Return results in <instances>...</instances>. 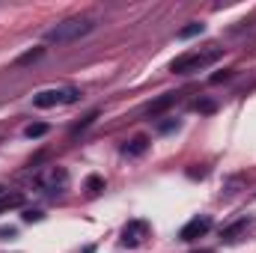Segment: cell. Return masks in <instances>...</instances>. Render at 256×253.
<instances>
[{"mask_svg": "<svg viewBox=\"0 0 256 253\" xmlns=\"http://www.w3.org/2000/svg\"><path fill=\"white\" fill-rule=\"evenodd\" d=\"M92 30H96L92 18H66V21H60L57 27H51L45 33V42H51V45H68V42H78L80 36L92 33Z\"/></svg>", "mask_w": 256, "mask_h": 253, "instance_id": "cell-1", "label": "cell"}, {"mask_svg": "<svg viewBox=\"0 0 256 253\" xmlns=\"http://www.w3.org/2000/svg\"><path fill=\"white\" fill-rule=\"evenodd\" d=\"M220 54H224L220 48H212V51H206V54H185V57H179V60L170 63V72H173V74H191V72H200V68H206V66L218 63Z\"/></svg>", "mask_w": 256, "mask_h": 253, "instance_id": "cell-2", "label": "cell"}, {"mask_svg": "<svg viewBox=\"0 0 256 253\" xmlns=\"http://www.w3.org/2000/svg\"><path fill=\"white\" fill-rule=\"evenodd\" d=\"M78 98H80L78 90H45V92H39V96L33 98V104H36L39 110H48V108H57V104H72V102H78Z\"/></svg>", "mask_w": 256, "mask_h": 253, "instance_id": "cell-3", "label": "cell"}, {"mask_svg": "<svg viewBox=\"0 0 256 253\" xmlns=\"http://www.w3.org/2000/svg\"><path fill=\"white\" fill-rule=\"evenodd\" d=\"M146 236H149V224L146 220H128L126 230H122V244L126 248H137Z\"/></svg>", "mask_w": 256, "mask_h": 253, "instance_id": "cell-4", "label": "cell"}, {"mask_svg": "<svg viewBox=\"0 0 256 253\" xmlns=\"http://www.w3.org/2000/svg\"><path fill=\"white\" fill-rule=\"evenodd\" d=\"M208 230H212V220H208V218H194L191 224L182 226L179 238H182V242H196V238H202Z\"/></svg>", "mask_w": 256, "mask_h": 253, "instance_id": "cell-5", "label": "cell"}, {"mask_svg": "<svg viewBox=\"0 0 256 253\" xmlns=\"http://www.w3.org/2000/svg\"><path fill=\"white\" fill-rule=\"evenodd\" d=\"M176 102H179V92H164V96H158V98L146 108V116H152V120H155V116H161L164 110H170Z\"/></svg>", "mask_w": 256, "mask_h": 253, "instance_id": "cell-6", "label": "cell"}, {"mask_svg": "<svg viewBox=\"0 0 256 253\" xmlns=\"http://www.w3.org/2000/svg\"><path fill=\"white\" fill-rule=\"evenodd\" d=\"M66 182H68V173H66L63 167H54V170L48 173V179H45L48 188H66Z\"/></svg>", "mask_w": 256, "mask_h": 253, "instance_id": "cell-7", "label": "cell"}, {"mask_svg": "<svg viewBox=\"0 0 256 253\" xmlns=\"http://www.w3.org/2000/svg\"><path fill=\"white\" fill-rule=\"evenodd\" d=\"M146 149H149V140H146V137H134L122 152H126V155H143Z\"/></svg>", "mask_w": 256, "mask_h": 253, "instance_id": "cell-8", "label": "cell"}, {"mask_svg": "<svg viewBox=\"0 0 256 253\" xmlns=\"http://www.w3.org/2000/svg\"><path fill=\"white\" fill-rule=\"evenodd\" d=\"M21 202H24V200H21V194H3V196H0V214H3V212H9V208H18Z\"/></svg>", "mask_w": 256, "mask_h": 253, "instance_id": "cell-9", "label": "cell"}, {"mask_svg": "<svg viewBox=\"0 0 256 253\" xmlns=\"http://www.w3.org/2000/svg\"><path fill=\"white\" fill-rule=\"evenodd\" d=\"M24 134H27L30 140H36V137H45V134H48V126H45V122H33V126L24 128Z\"/></svg>", "mask_w": 256, "mask_h": 253, "instance_id": "cell-10", "label": "cell"}, {"mask_svg": "<svg viewBox=\"0 0 256 253\" xmlns=\"http://www.w3.org/2000/svg\"><path fill=\"white\" fill-rule=\"evenodd\" d=\"M202 24H188V27H182L179 30V39H194V36H202Z\"/></svg>", "mask_w": 256, "mask_h": 253, "instance_id": "cell-11", "label": "cell"}, {"mask_svg": "<svg viewBox=\"0 0 256 253\" xmlns=\"http://www.w3.org/2000/svg\"><path fill=\"white\" fill-rule=\"evenodd\" d=\"M42 57V48H36V51H27L24 57H18V66H30V63H36Z\"/></svg>", "mask_w": 256, "mask_h": 253, "instance_id": "cell-12", "label": "cell"}, {"mask_svg": "<svg viewBox=\"0 0 256 253\" xmlns=\"http://www.w3.org/2000/svg\"><path fill=\"white\" fill-rule=\"evenodd\" d=\"M86 188H90V190H102V188H104V182H102L98 176H90V179H86Z\"/></svg>", "mask_w": 256, "mask_h": 253, "instance_id": "cell-13", "label": "cell"}, {"mask_svg": "<svg viewBox=\"0 0 256 253\" xmlns=\"http://www.w3.org/2000/svg\"><path fill=\"white\" fill-rule=\"evenodd\" d=\"M230 78H232V72H218V74H212V84H224Z\"/></svg>", "mask_w": 256, "mask_h": 253, "instance_id": "cell-14", "label": "cell"}, {"mask_svg": "<svg viewBox=\"0 0 256 253\" xmlns=\"http://www.w3.org/2000/svg\"><path fill=\"white\" fill-rule=\"evenodd\" d=\"M196 110H202V114H212V110H214V104H212V102H196Z\"/></svg>", "mask_w": 256, "mask_h": 253, "instance_id": "cell-15", "label": "cell"}, {"mask_svg": "<svg viewBox=\"0 0 256 253\" xmlns=\"http://www.w3.org/2000/svg\"><path fill=\"white\" fill-rule=\"evenodd\" d=\"M24 220L33 224V220H42V214H39V212H24Z\"/></svg>", "mask_w": 256, "mask_h": 253, "instance_id": "cell-16", "label": "cell"}, {"mask_svg": "<svg viewBox=\"0 0 256 253\" xmlns=\"http://www.w3.org/2000/svg\"><path fill=\"white\" fill-rule=\"evenodd\" d=\"M15 236V230L12 226H6V230H0V238H12Z\"/></svg>", "mask_w": 256, "mask_h": 253, "instance_id": "cell-17", "label": "cell"}, {"mask_svg": "<svg viewBox=\"0 0 256 253\" xmlns=\"http://www.w3.org/2000/svg\"><path fill=\"white\" fill-rule=\"evenodd\" d=\"M0 196H3V188H0Z\"/></svg>", "mask_w": 256, "mask_h": 253, "instance_id": "cell-18", "label": "cell"}]
</instances>
